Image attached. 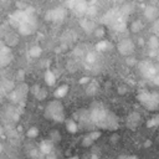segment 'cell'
<instances>
[{
    "label": "cell",
    "instance_id": "30",
    "mask_svg": "<svg viewBox=\"0 0 159 159\" xmlns=\"http://www.w3.org/2000/svg\"><path fill=\"white\" fill-rule=\"evenodd\" d=\"M88 81V78H82V81H81V83H84V82H87Z\"/></svg>",
    "mask_w": 159,
    "mask_h": 159
},
{
    "label": "cell",
    "instance_id": "24",
    "mask_svg": "<svg viewBox=\"0 0 159 159\" xmlns=\"http://www.w3.org/2000/svg\"><path fill=\"white\" fill-rule=\"evenodd\" d=\"M35 94H36V97L37 98H40V99H42V98H45L46 97V91L43 89V88H40V89H37V92H35Z\"/></svg>",
    "mask_w": 159,
    "mask_h": 159
},
{
    "label": "cell",
    "instance_id": "21",
    "mask_svg": "<svg viewBox=\"0 0 159 159\" xmlns=\"http://www.w3.org/2000/svg\"><path fill=\"white\" fill-rule=\"evenodd\" d=\"M96 53L94 52H89V53H87V56H86V61H87V63H89V65H92V63H94L96 62Z\"/></svg>",
    "mask_w": 159,
    "mask_h": 159
},
{
    "label": "cell",
    "instance_id": "23",
    "mask_svg": "<svg viewBox=\"0 0 159 159\" xmlns=\"http://www.w3.org/2000/svg\"><path fill=\"white\" fill-rule=\"evenodd\" d=\"M37 134H39L37 128H30L27 130V137H30V138H35V137H37Z\"/></svg>",
    "mask_w": 159,
    "mask_h": 159
},
{
    "label": "cell",
    "instance_id": "27",
    "mask_svg": "<svg viewBox=\"0 0 159 159\" xmlns=\"http://www.w3.org/2000/svg\"><path fill=\"white\" fill-rule=\"evenodd\" d=\"M45 159H57V155H56V153H55V152H52V153H50V154L45 155Z\"/></svg>",
    "mask_w": 159,
    "mask_h": 159
},
{
    "label": "cell",
    "instance_id": "5",
    "mask_svg": "<svg viewBox=\"0 0 159 159\" xmlns=\"http://www.w3.org/2000/svg\"><path fill=\"white\" fill-rule=\"evenodd\" d=\"M118 52L123 56H130L134 52V42L130 39H123L118 42Z\"/></svg>",
    "mask_w": 159,
    "mask_h": 159
},
{
    "label": "cell",
    "instance_id": "3",
    "mask_svg": "<svg viewBox=\"0 0 159 159\" xmlns=\"http://www.w3.org/2000/svg\"><path fill=\"white\" fill-rule=\"evenodd\" d=\"M138 101L148 111H157L159 108V92L155 91H140L137 96Z\"/></svg>",
    "mask_w": 159,
    "mask_h": 159
},
{
    "label": "cell",
    "instance_id": "29",
    "mask_svg": "<svg viewBox=\"0 0 159 159\" xmlns=\"http://www.w3.org/2000/svg\"><path fill=\"white\" fill-rule=\"evenodd\" d=\"M119 159H138L135 155H124V157H120Z\"/></svg>",
    "mask_w": 159,
    "mask_h": 159
},
{
    "label": "cell",
    "instance_id": "16",
    "mask_svg": "<svg viewBox=\"0 0 159 159\" xmlns=\"http://www.w3.org/2000/svg\"><path fill=\"white\" fill-rule=\"evenodd\" d=\"M5 39H6V40H5L6 46H9V47H11V46H14V45L17 43V37H16L15 35H12V34H7Z\"/></svg>",
    "mask_w": 159,
    "mask_h": 159
},
{
    "label": "cell",
    "instance_id": "28",
    "mask_svg": "<svg viewBox=\"0 0 159 159\" xmlns=\"http://www.w3.org/2000/svg\"><path fill=\"white\" fill-rule=\"evenodd\" d=\"M57 139H60V134H58L57 132L52 133V134H51V140L53 142V140H57Z\"/></svg>",
    "mask_w": 159,
    "mask_h": 159
},
{
    "label": "cell",
    "instance_id": "19",
    "mask_svg": "<svg viewBox=\"0 0 159 159\" xmlns=\"http://www.w3.org/2000/svg\"><path fill=\"white\" fill-rule=\"evenodd\" d=\"M108 47H109V42L108 41L102 40V41H99L97 43V50L98 51H106V50H108Z\"/></svg>",
    "mask_w": 159,
    "mask_h": 159
},
{
    "label": "cell",
    "instance_id": "8",
    "mask_svg": "<svg viewBox=\"0 0 159 159\" xmlns=\"http://www.w3.org/2000/svg\"><path fill=\"white\" fill-rule=\"evenodd\" d=\"M53 149H55V147H53V142H52L51 139L42 140V142L40 143V145H39V150H40L43 155H47V154L52 153Z\"/></svg>",
    "mask_w": 159,
    "mask_h": 159
},
{
    "label": "cell",
    "instance_id": "26",
    "mask_svg": "<svg viewBox=\"0 0 159 159\" xmlns=\"http://www.w3.org/2000/svg\"><path fill=\"white\" fill-rule=\"evenodd\" d=\"M153 31H154L155 36H159V20H158V19H157V20L154 21V24H153Z\"/></svg>",
    "mask_w": 159,
    "mask_h": 159
},
{
    "label": "cell",
    "instance_id": "7",
    "mask_svg": "<svg viewBox=\"0 0 159 159\" xmlns=\"http://www.w3.org/2000/svg\"><path fill=\"white\" fill-rule=\"evenodd\" d=\"M66 15V11L62 7H56L52 9L50 11H47L46 14V20L48 21H61Z\"/></svg>",
    "mask_w": 159,
    "mask_h": 159
},
{
    "label": "cell",
    "instance_id": "12",
    "mask_svg": "<svg viewBox=\"0 0 159 159\" xmlns=\"http://www.w3.org/2000/svg\"><path fill=\"white\" fill-rule=\"evenodd\" d=\"M67 92H68V86H67V84H61V86L57 87L56 91H55V97H56V99L63 98V97L67 94Z\"/></svg>",
    "mask_w": 159,
    "mask_h": 159
},
{
    "label": "cell",
    "instance_id": "13",
    "mask_svg": "<svg viewBox=\"0 0 159 159\" xmlns=\"http://www.w3.org/2000/svg\"><path fill=\"white\" fill-rule=\"evenodd\" d=\"M45 82H46L48 86H53V84L56 83V76H55V73H53L52 71L47 70V71L45 72Z\"/></svg>",
    "mask_w": 159,
    "mask_h": 159
},
{
    "label": "cell",
    "instance_id": "11",
    "mask_svg": "<svg viewBox=\"0 0 159 159\" xmlns=\"http://www.w3.org/2000/svg\"><path fill=\"white\" fill-rule=\"evenodd\" d=\"M139 122H140V116H139V113L133 112V113L129 114L128 120H127V124H128L129 128H135V127L139 124Z\"/></svg>",
    "mask_w": 159,
    "mask_h": 159
},
{
    "label": "cell",
    "instance_id": "10",
    "mask_svg": "<svg viewBox=\"0 0 159 159\" xmlns=\"http://www.w3.org/2000/svg\"><path fill=\"white\" fill-rule=\"evenodd\" d=\"M99 137H101V132H99V130H92V132H89V134H87V135L83 138L82 144H83L84 147H89V145H91L93 142H96Z\"/></svg>",
    "mask_w": 159,
    "mask_h": 159
},
{
    "label": "cell",
    "instance_id": "17",
    "mask_svg": "<svg viewBox=\"0 0 159 159\" xmlns=\"http://www.w3.org/2000/svg\"><path fill=\"white\" fill-rule=\"evenodd\" d=\"M30 158L31 159H45V155L39 150V148L30 150Z\"/></svg>",
    "mask_w": 159,
    "mask_h": 159
},
{
    "label": "cell",
    "instance_id": "22",
    "mask_svg": "<svg viewBox=\"0 0 159 159\" xmlns=\"http://www.w3.org/2000/svg\"><path fill=\"white\" fill-rule=\"evenodd\" d=\"M97 92V86L94 83H89L88 87H87V93L88 94H94Z\"/></svg>",
    "mask_w": 159,
    "mask_h": 159
},
{
    "label": "cell",
    "instance_id": "15",
    "mask_svg": "<svg viewBox=\"0 0 159 159\" xmlns=\"http://www.w3.org/2000/svg\"><path fill=\"white\" fill-rule=\"evenodd\" d=\"M29 56L30 57H32V58H37V57H40V55H41V47L40 46H32V47H30L29 48Z\"/></svg>",
    "mask_w": 159,
    "mask_h": 159
},
{
    "label": "cell",
    "instance_id": "31",
    "mask_svg": "<svg viewBox=\"0 0 159 159\" xmlns=\"http://www.w3.org/2000/svg\"><path fill=\"white\" fill-rule=\"evenodd\" d=\"M71 159H77V158H76V157H73V158H71Z\"/></svg>",
    "mask_w": 159,
    "mask_h": 159
},
{
    "label": "cell",
    "instance_id": "25",
    "mask_svg": "<svg viewBox=\"0 0 159 159\" xmlns=\"http://www.w3.org/2000/svg\"><path fill=\"white\" fill-rule=\"evenodd\" d=\"M148 125H159V114L150 118V120L148 122Z\"/></svg>",
    "mask_w": 159,
    "mask_h": 159
},
{
    "label": "cell",
    "instance_id": "2",
    "mask_svg": "<svg viewBox=\"0 0 159 159\" xmlns=\"http://www.w3.org/2000/svg\"><path fill=\"white\" fill-rule=\"evenodd\" d=\"M45 116L48 119L55 122H63L65 120V108L60 99H52L47 103L45 109Z\"/></svg>",
    "mask_w": 159,
    "mask_h": 159
},
{
    "label": "cell",
    "instance_id": "18",
    "mask_svg": "<svg viewBox=\"0 0 159 159\" xmlns=\"http://www.w3.org/2000/svg\"><path fill=\"white\" fill-rule=\"evenodd\" d=\"M142 29H143V24H142L140 20H135V21L130 25V30H132L133 32H139Z\"/></svg>",
    "mask_w": 159,
    "mask_h": 159
},
{
    "label": "cell",
    "instance_id": "4",
    "mask_svg": "<svg viewBox=\"0 0 159 159\" xmlns=\"http://www.w3.org/2000/svg\"><path fill=\"white\" fill-rule=\"evenodd\" d=\"M139 72L140 75L147 78V80H150V81H155L157 83H159V68L152 63L150 61H143L139 63Z\"/></svg>",
    "mask_w": 159,
    "mask_h": 159
},
{
    "label": "cell",
    "instance_id": "14",
    "mask_svg": "<svg viewBox=\"0 0 159 159\" xmlns=\"http://www.w3.org/2000/svg\"><path fill=\"white\" fill-rule=\"evenodd\" d=\"M66 128L70 133H76L78 130V123L75 119H67L66 120Z\"/></svg>",
    "mask_w": 159,
    "mask_h": 159
},
{
    "label": "cell",
    "instance_id": "20",
    "mask_svg": "<svg viewBox=\"0 0 159 159\" xmlns=\"http://www.w3.org/2000/svg\"><path fill=\"white\" fill-rule=\"evenodd\" d=\"M158 46H159L158 37H157V36L150 37V40H149V47H150L152 50H155V48H158Z\"/></svg>",
    "mask_w": 159,
    "mask_h": 159
},
{
    "label": "cell",
    "instance_id": "6",
    "mask_svg": "<svg viewBox=\"0 0 159 159\" xmlns=\"http://www.w3.org/2000/svg\"><path fill=\"white\" fill-rule=\"evenodd\" d=\"M26 93H27V87H26L25 84H21V86H19V87L14 88V89L10 92L9 97H11V99H12L14 102H20V101H22V99L26 97Z\"/></svg>",
    "mask_w": 159,
    "mask_h": 159
},
{
    "label": "cell",
    "instance_id": "9",
    "mask_svg": "<svg viewBox=\"0 0 159 159\" xmlns=\"http://www.w3.org/2000/svg\"><path fill=\"white\" fill-rule=\"evenodd\" d=\"M159 16V11L155 6H147L144 9V17L149 21H155Z\"/></svg>",
    "mask_w": 159,
    "mask_h": 159
},
{
    "label": "cell",
    "instance_id": "1",
    "mask_svg": "<svg viewBox=\"0 0 159 159\" xmlns=\"http://www.w3.org/2000/svg\"><path fill=\"white\" fill-rule=\"evenodd\" d=\"M88 112L92 125H96L101 129H109V130L117 129L118 127L117 117L112 112L107 111L102 104L94 103Z\"/></svg>",
    "mask_w": 159,
    "mask_h": 159
}]
</instances>
